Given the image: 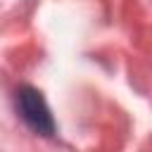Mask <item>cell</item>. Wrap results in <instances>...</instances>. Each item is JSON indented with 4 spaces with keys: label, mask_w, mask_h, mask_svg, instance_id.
<instances>
[{
    "label": "cell",
    "mask_w": 152,
    "mask_h": 152,
    "mask_svg": "<svg viewBox=\"0 0 152 152\" xmlns=\"http://www.w3.org/2000/svg\"><path fill=\"white\" fill-rule=\"evenodd\" d=\"M17 112L21 116V121L38 135H55L57 126H55V119L50 114V107L48 102L43 100V95L36 90V88H28L24 86L21 90H17Z\"/></svg>",
    "instance_id": "obj_1"
}]
</instances>
